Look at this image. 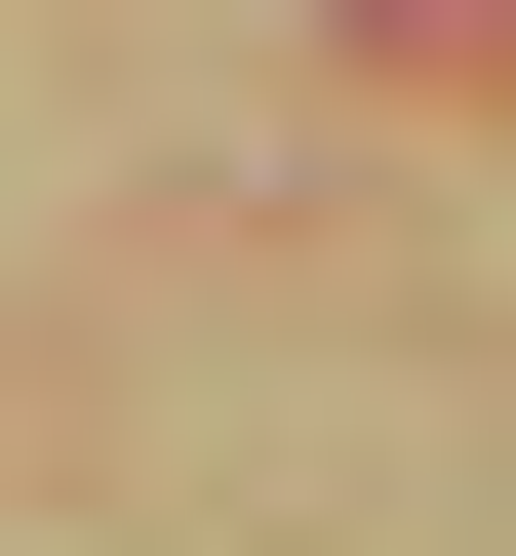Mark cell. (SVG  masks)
<instances>
[{"instance_id":"1","label":"cell","mask_w":516,"mask_h":556,"mask_svg":"<svg viewBox=\"0 0 516 556\" xmlns=\"http://www.w3.org/2000/svg\"><path fill=\"white\" fill-rule=\"evenodd\" d=\"M398 40H437V80H477V40H516V0H398Z\"/></svg>"}]
</instances>
